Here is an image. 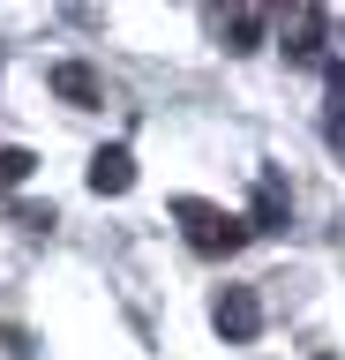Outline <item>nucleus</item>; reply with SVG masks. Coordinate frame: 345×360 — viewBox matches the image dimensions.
I'll return each instance as SVG.
<instances>
[{
    "label": "nucleus",
    "instance_id": "nucleus-1",
    "mask_svg": "<svg viewBox=\"0 0 345 360\" xmlns=\"http://www.w3.org/2000/svg\"><path fill=\"white\" fill-rule=\"evenodd\" d=\"M173 225H181V240L195 248V255H240V248L255 240L248 233V218H233L226 202H203V195H173Z\"/></svg>",
    "mask_w": 345,
    "mask_h": 360
},
{
    "label": "nucleus",
    "instance_id": "nucleus-2",
    "mask_svg": "<svg viewBox=\"0 0 345 360\" xmlns=\"http://www.w3.org/2000/svg\"><path fill=\"white\" fill-rule=\"evenodd\" d=\"M210 323H218V338L248 345V338L263 330V300H255V285H218V292H210Z\"/></svg>",
    "mask_w": 345,
    "mask_h": 360
},
{
    "label": "nucleus",
    "instance_id": "nucleus-3",
    "mask_svg": "<svg viewBox=\"0 0 345 360\" xmlns=\"http://www.w3.org/2000/svg\"><path fill=\"white\" fill-rule=\"evenodd\" d=\"M285 225H293V188H285L278 165H263L255 173V202H248V233H285Z\"/></svg>",
    "mask_w": 345,
    "mask_h": 360
},
{
    "label": "nucleus",
    "instance_id": "nucleus-4",
    "mask_svg": "<svg viewBox=\"0 0 345 360\" xmlns=\"http://www.w3.org/2000/svg\"><path fill=\"white\" fill-rule=\"evenodd\" d=\"M128 188H136V158H128V143H105L91 158V195H128Z\"/></svg>",
    "mask_w": 345,
    "mask_h": 360
},
{
    "label": "nucleus",
    "instance_id": "nucleus-5",
    "mask_svg": "<svg viewBox=\"0 0 345 360\" xmlns=\"http://www.w3.org/2000/svg\"><path fill=\"white\" fill-rule=\"evenodd\" d=\"M323 38H330V15L323 8H293L285 15V53L293 60H323Z\"/></svg>",
    "mask_w": 345,
    "mask_h": 360
},
{
    "label": "nucleus",
    "instance_id": "nucleus-6",
    "mask_svg": "<svg viewBox=\"0 0 345 360\" xmlns=\"http://www.w3.org/2000/svg\"><path fill=\"white\" fill-rule=\"evenodd\" d=\"M46 83H53V98H68V105H98V98H105V90H98V75H91L83 60H53Z\"/></svg>",
    "mask_w": 345,
    "mask_h": 360
},
{
    "label": "nucleus",
    "instance_id": "nucleus-7",
    "mask_svg": "<svg viewBox=\"0 0 345 360\" xmlns=\"http://www.w3.org/2000/svg\"><path fill=\"white\" fill-rule=\"evenodd\" d=\"M323 75H330V98H323V143H330V158L345 165V68L330 60Z\"/></svg>",
    "mask_w": 345,
    "mask_h": 360
},
{
    "label": "nucleus",
    "instance_id": "nucleus-8",
    "mask_svg": "<svg viewBox=\"0 0 345 360\" xmlns=\"http://www.w3.org/2000/svg\"><path fill=\"white\" fill-rule=\"evenodd\" d=\"M263 8H233V15H218V38H226V53H255V38H263Z\"/></svg>",
    "mask_w": 345,
    "mask_h": 360
},
{
    "label": "nucleus",
    "instance_id": "nucleus-9",
    "mask_svg": "<svg viewBox=\"0 0 345 360\" xmlns=\"http://www.w3.org/2000/svg\"><path fill=\"white\" fill-rule=\"evenodd\" d=\"M30 165H38L30 150H0V188H23V180H30Z\"/></svg>",
    "mask_w": 345,
    "mask_h": 360
},
{
    "label": "nucleus",
    "instance_id": "nucleus-10",
    "mask_svg": "<svg viewBox=\"0 0 345 360\" xmlns=\"http://www.w3.org/2000/svg\"><path fill=\"white\" fill-rule=\"evenodd\" d=\"M15 225H23V233H46V225H53V202H46V210H38V202H15Z\"/></svg>",
    "mask_w": 345,
    "mask_h": 360
},
{
    "label": "nucleus",
    "instance_id": "nucleus-11",
    "mask_svg": "<svg viewBox=\"0 0 345 360\" xmlns=\"http://www.w3.org/2000/svg\"><path fill=\"white\" fill-rule=\"evenodd\" d=\"M315 360H338V353H315Z\"/></svg>",
    "mask_w": 345,
    "mask_h": 360
}]
</instances>
